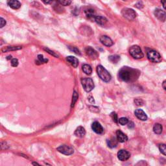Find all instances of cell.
Here are the masks:
<instances>
[{
    "label": "cell",
    "mask_w": 166,
    "mask_h": 166,
    "mask_svg": "<svg viewBox=\"0 0 166 166\" xmlns=\"http://www.w3.org/2000/svg\"><path fill=\"white\" fill-rule=\"evenodd\" d=\"M139 75L140 72L139 70L125 66L120 70L118 77L121 80L124 82L132 83L138 79Z\"/></svg>",
    "instance_id": "1"
},
{
    "label": "cell",
    "mask_w": 166,
    "mask_h": 166,
    "mask_svg": "<svg viewBox=\"0 0 166 166\" xmlns=\"http://www.w3.org/2000/svg\"><path fill=\"white\" fill-rule=\"evenodd\" d=\"M97 72L100 79L105 83H108L112 79L109 72L101 65H99L97 67Z\"/></svg>",
    "instance_id": "2"
},
{
    "label": "cell",
    "mask_w": 166,
    "mask_h": 166,
    "mask_svg": "<svg viewBox=\"0 0 166 166\" xmlns=\"http://www.w3.org/2000/svg\"><path fill=\"white\" fill-rule=\"evenodd\" d=\"M129 53L135 59L142 58L144 56L140 47L137 45H134L131 47L130 49H129Z\"/></svg>",
    "instance_id": "3"
},
{
    "label": "cell",
    "mask_w": 166,
    "mask_h": 166,
    "mask_svg": "<svg viewBox=\"0 0 166 166\" xmlns=\"http://www.w3.org/2000/svg\"><path fill=\"white\" fill-rule=\"evenodd\" d=\"M147 56L149 60L153 63H159L162 60L160 54L155 50H150L147 53Z\"/></svg>",
    "instance_id": "4"
},
{
    "label": "cell",
    "mask_w": 166,
    "mask_h": 166,
    "mask_svg": "<svg viewBox=\"0 0 166 166\" xmlns=\"http://www.w3.org/2000/svg\"><path fill=\"white\" fill-rule=\"evenodd\" d=\"M81 83H82L84 90L86 92H90L95 87L94 81L91 78L83 79L81 80Z\"/></svg>",
    "instance_id": "5"
},
{
    "label": "cell",
    "mask_w": 166,
    "mask_h": 166,
    "mask_svg": "<svg viewBox=\"0 0 166 166\" xmlns=\"http://www.w3.org/2000/svg\"><path fill=\"white\" fill-rule=\"evenodd\" d=\"M121 14L125 18L130 21L133 20L136 17V13L133 9L130 8L123 9L121 10Z\"/></svg>",
    "instance_id": "6"
},
{
    "label": "cell",
    "mask_w": 166,
    "mask_h": 166,
    "mask_svg": "<svg viewBox=\"0 0 166 166\" xmlns=\"http://www.w3.org/2000/svg\"><path fill=\"white\" fill-rule=\"evenodd\" d=\"M57 151L60 153L65 154V155H71L74 153V150L72 147L66 145H62L57 148Z\"/></svg>",
    "instance_id": "7"
},
{
    "label": "cell",
    "mask_w": 166,
    "mask_h": 166,
    "mask_svg": "<svg viewBox=\"0 0 166 166\" xmlns=\"http://www.w3.org/2000/svg\"><path fill=\"white\" fill-rule=\"evenodd\" d=\"M154 14L158 20L164 22L166 20V12L160 9H156L154 11Z\"/></svg>",
    "instance_id": "8"
},
{
    "label": "cell",
    "mask_w": 166,
    "mask_h": 166,
    "mask_svg": "<svg viewBox=\"0 0 166 166\" xmlns=\"http://www.w3.org/2000/svg\"><path fill=\"white\" fill-rule=\"evenodd\" d=\"M131 157V154L127 151L121 149L117 153V158L121 161H126Z\"/></svg>",
    "instance_id": "9"
},
{
    "label": "cell",
    "mask_w": 166,
    "mask_h": 166,
    "mask_svg": "<svg viewBox=\"0 0 166 166\" xmlns=\"http://www.w3.org/2000/svg\"><path fill=\"white\" fill-rule=\"evenodd\" d=\"M91 128L95 133L98 134H102L104 132V128L102 125L97 121H95L91 125Z\"/></svg>",
    "instance_id": "10"
},
{
    "label": "cell",
    "mask_w": 166,
    "mask_h": 166,
    "mask_svg": "<svg viewBox=\"0 0 166 166\" xmlns=\"http://www.w3.org/2000/svg\"><path fill=\"white\" fill-rule=\"evenodd\" d=\"M85 52L88 57L91 59H94V60L96 59L99 56L97 51L91 47H87L85 49Z\"/></svg>",
    "instance_id": "11"
},
{
    "label": "cell",
    "mask_w": 166,
    "mask_h": 166,
    "mask_svg": "<svg viewBox=\"0 0 166 166\" xmlns=\"http://www.w3.org/2000/svg\"><path fill=\"white\" fill-rule=\"evenodd\" d=\"M99 40H100V42H101V44H103V45L106 47H110L113 46L114 44L112 40L110 37H108V36H106V35L101 36Z\"/></svg>",
    "instance_id": "12"
},
{
    "label": "cell",
    "mask_w": 166,
    "mask_h": 166,
    "mask_svg": "<svg viewBox=\"0 0 166 166\" xmlns=\"http://www.w3.org/2000/svg\"><path fill=\"white\" fill-rule=\"evenodd\" d=\"M134 114L137 118L141 121H147V118H148L145 112L142 109H136L134 112Z\"/></svg>",
    "instance_id": "13"
},
{
    "label": "cell",
    "mask_w": 166,
    "mask_h": 166,
    "mask_svg": "<svg viewBox=\"0 0 166 166\" xmlns=\"http://www.w3.org/2000/svg\"><path fill=\"white\" fill-rule=\"evenodd\" d=\"M116 138L118 140V142L121 143H123L127 142L128 140V137L126 134H125L123 132L121 131H116Z\"/></svg>",
    "instance_id": "14"
},
{
    "label": "cell",
    "mask_w": 166,
    "mask_h": 166,
    "mask_svg": "<svg viewBox=\"0 0 166 166\" xmlns=\"http://www.w3.org/2000/svg\"><path fill=\"white\" fill-rule=\"evenodd\" d=\"M8 5L13 9H18L20 8L21 3L18 0H8Z\"/></svg>",
    "instance_id": "15"
},
{
    "label": "cell",
    "mask_w": 166,
    "mask_h": 166,
    "mask_svg": "<svg viewBox=\"0 0 166 166\" xmlns=\"http://www.w3.org/2000/svg\"><path fill=\"white\" fill-rule=\"evenodd\" d=\"M74 134L77 136V137L79 138H83L84 136L86 134V131L85 128L83 127H77L75 130Z\"/></svg>",
    "instance_id": "16"
},
{
    "label": "cell",
    "mask_w": 166,
    "mask_h": 166,
    "mask_svg": "<svg viewBox=\"0 0 166 166\" xmlns=\"http://www.w3.org/2000/svg\"><path fill=\"white\" fill-rule=\"evenodd\" d=\"M66 60H67L69 63L71 64L73 67L77 68L79 65V60L76 57L73 56H69L66 58Z\"/></svg>",
    "instance_id": "17"
},
{
    "label": "cell",
    "mask_w": 166,
    "mask_h": 166,
    "mask_svg": "<svg viewBox=\"0 0 166 166\" xmlns=\"http://www.w3.org/2000/svg\"><path fill=\"white\" fill-rule=\"evenodd\" d=\"M96 23L100 25H105L106 23H107L108 20L104 16H96L94 18V20Z\"/></svg>",
    "instance_id": "18"
},
{
    "label": "cell",
    "mask_w": 166,
    "mask_h": 166,
    "mask_svg": "<svg viewBox=\"0 0 166 166\" xmlns=\"http://www.w3.org/2000/svg\"><path fill=\"white\" fill-rule=\"evenodd\" d=\"M84 13H85L86 16L89 18V19H93L94 20V18L96 16V13H95V10L93 9H87L84 10Z\"/></svg>",
    "instance_id": "19"
},
{
    "label": "cell",
    "mask_w": 166,
    "mask_h": 166,
    "mask_svg": "<svg viewBox=\"0 0 166 166\" xmlns=\"http://www.w3.org/2000/svg\"><path fill=\"white\" fill-rule=\"evenodd\" d=\"M117 142L118 140L117 138H116L115 137H112L111 139L107 140V145L110 148H114V147L117 146Z\"/></svg>",
    "instance_id": "20"
},
{
    "label": "cell",
    "mask_w": 166,
    "mask_h": 166,
    "mask_svg": "<svg viewBox=\"0 0 166 166\" xmlns=\"http://www.w3.org/2000/svg\"><path fill=\"white\" fill-rule=\"evenodd\" d=\"M162 130H163V127H162V125L160 123H156L154 124L153 127V131L155 134H161L162 132Z\"/></svg>",
    "instance_id": "21"
},
{
    "label": "cell",
    "mask_w": 166,
    "mask_h": 166,
    "mask_svg": "<svg viewBox=\"0 0 166 166\" xmlns=\"http://www.w3.org/2000/svg\"><path fill=\"white\" fill-rule=\"evenodd\" d=\"M21 49V46H7L5 48L2 49L3 52H7V51H16Z\"/></svg>",
    "instance_id": "22"
},
{
    "label": "cell",
    "mask_w": 166,
    "mask_h": 166,
    "mask_svg": "<svg viewBox=\"0 0 166 166\" xmlns=\"http://www.w3.org/2000/svg\"><path fill=\"white\" fill-rule=\"evenodd\" d=\"M83 70L86 75H91L92 73V68L90 65L84 64L83 65Z\"/></svg>",
    "instance_id": "23"
},
{
    "label": "cell",
    "mask_w": 166,
    "mask_h": 166,
    "mask_svg": "<svg viewBox=\"0 0 166 166\" xmlns=\"http://www.w3.org/2000/svg\"><path fill=\"white\" fill-rule=\"evenodd\" d=\"M109 60L112 62V63L114 64H117L118 62L120 60V56L117 55H111L110 56L109 58Z\"/></svg>",
    "instance_id": "24"
},
{
    "label": "cell",
    "mask_w": 166,
    "mask_h": 166,
    "mask_svg": "<svg viewBox=\"0 0 166 166\" xmlns=\"http://www.w3.org/2000/svg\"><path fill=\"white\" fill-rule=\"evenodd\" d=\"M38 61L36 62V64H37L38 62H40V64L47 63V62H48V59L44 58V57H43V55H38Z\"/></svg>",
    "instance_id": "25"
},
{
    "label": "cell",
    "mask_w": 166,
    "mask_h": 166,
    "mask_svg": "<svg viewBox=\"0 0 166 166\" xmlns=\"http://www.w3.org/2000/svg\"><path fill=\"white\" fill-rule=\"evenodd\" d=\"M128 121H128V120L127 119V117H123L120 118L119 120H118V123H119L121 125H127L128 124Z\"/></svg>",
    "instance_id": "26"
},
{
    "label": "cell",
    "mask_w": 166,
    "mask_h": 166,
    "mask_svg": "<svg viewBox=\"0 0 166 166\" xmlns=\"http://www.w3.org/2000/svg\"><path fill=\"white\" fill-rule=\"evenodd\" d=\"M60 5L63 6H68L72 3V0H57Z\"/></svg>",
    "instance_id": "27"
},
{
    "label": "cell",
    "mask_w": 166,
    "mask_h": 166,
    "mask_svg": "<svg viewBox=\"0 0 166 166\" xmlns=\"http://www.w3.org/2000/svg\"><path fill=\"white\" fill-rule=\"evenodd\" d=\"M159 150L162 154L166 156V145L165 144H160L159 145Z\"/></svg>",
    "instance_id": "28"
},
{
    "label": "cell",
    "mask_w": 166,
    "mask_h": 166,
    "mask_svg": "<svg viewBox=\"0 0 166 166\" xmlns=\"http://www.w3.org/2000/svg\"><path fill=\"white\" fill-rule=\"evenodd\" d=\"M77 99H78V95H77V92L75 91H74V92H73V101H72V107L74 106L75 102L77 100Z\"/></svg>",
    "instance_id": "29"
},
{
    "label": "cell",
    "mask_w": 166,
    "mask_h": 166,
    "mask_svg": "<svg viewBox=\"0 0 166 166\" xmlns=\"http://www.w3.org/2000/svg\"><path fill=\"white\" fill-rule=\"evenodd\" d=\"M110 116H111V117L112 118V120L114 122H115L116 123H118V120H119V119H118L117 115L116 112H112L111 114H110Z\"/></svg>",
    "instance_id": "30"
},
{
    "label": "cell",
    "mask_w": 166,
    "mask_h": 166,
    "mask_svg": "<svg viewBox=\"0 0 166 166\" xmlns=\"http://www.w3.org/2000/svg\"><path fill=\"white\" fill-rule=\"evenodd\" d=\"M69 49L71 50L72 51H73V52H74L75 54H77V55H80V51L76 47H71V46H69Z\"/></svg>",
    "instance_id": "31"
},
{
    "label": "cell",
    "mask_w": 166,
    "mask_h": 166,
    "mask_svg": "<svg viewBox=\"0 0 166 166\" xmlns=\"http://www.w3.org/2000/svg\"><path fill=\"white\" fill-rule=\"evenodd\" d=\"M44 49L46 51H47V52L49 54H50V55H52V56H53V57H56V58H58V55L57 54H56L55 52H53V51L50 50L49 49H48V48H46V47H45V48H44Z\"/></svg>",
    "instance_id": "32"
},
{
    "label": "cell",
    "mask_w": 166,
    "mask_h": 166,
    "mask_svg": "<svg viewBox=\"0 0 166 166\" xmlns=\"http://www.w3.org/2000/svg\"><path fill=\"white\" fill-rule=\"evenodd\" d=\"M134 103L137 106H142L143 105V101L141 99H135Z\"/></svg>",
    "instance_id": "33"
},
{
    "label": "cell",
    "mask_w": 166,
    "mask_h": 166,
    "mask_svg": "<svg viewBox=\"0 0 166 166\" xmlns=\"http://www.w3.org/2000/svg\"><path fill=\"white\" fill-rule=\"evenodd\" d=\"M18 60L17 58H13L11 60V65H12L13 67H16V66H18Z\"/></svg>",
    "instance_id": "34"
},
{
    "label": "cell",
    "mask_w": 166,
    "mask_h": 166,
    "mask_svg": "<svg viewBox=\"0 0 166 166\" xmlns=\"http://www.w3.org/2000/svg\"><path fill=\"white\" fill-rule=\"evenodd\" d=\"M135 7H137V8H138V9H142L143 7V4L142 1H139L135 5Z\"/></svg>",
    "instance_id": "35"
},
{
    "label": "cell",
    "mask_w": 166,
    "mask_h": 166,
    "mask_svg": "<svg viewBox=\"0 0 166 166\" xmlns=\"http://www.w3.org/2000/svg\"><path fill=\"white\" fill-rule=\"evenodd\" d=\"M0 20H1V26H0V27L2 28V27H4L5 25V24H6V21H5V20L3 19V18H0Z\"/></svg>",
    "instance_id": "36"
},
{
    "label": "cell",
    "mask_w": 166,
    "mask_h": 166,
    "mask_svg": "<svg viewBox=\"0 0 166 166\" xmlns=\"http://www.w3.org/2000/svg\"><path fill=\"white\" fill-rule=\"evenodd\" d=\"M128 127L129 128H132L134 127V124L133 122H132V121H128Z\"/></svg>",
    "instance_id": "37"
},
{
    "label": "cell",
    "mask_w": 166,
    "mask_h": 166,
    "mask_svg": "<svg viewBox=\"0 0 166 166\" xmlns=\"http://www.w3.org/2000/svg\"><path fill=\"white\" fill-rule=\"evenodd\" d=\"M161 3L162 4L164 9L166 10V0H161Z\"/></svg>",
    "instance_id": "38"
},
{
    "label": "cell",
    "mask_w": 166,
    "mask_h": 166,
    "mask_svg": "<svg viewBox=\"0 0 166 166\" xmlns=\"http://www.w3.org/2000/svg\"><path fill=\"white\" fill-rule=\"evenodd\" d=\"M42 1L45 3V4H49L51 2H52L53 0H42Z\"/></svg>",
    "instance_id": "39"
},
{
    "label": "cell",
    "mask_w": 166,
    "mask_h": 166,
    "mask_svg": "<svg viewBox=\"0 0 166 166\" xmlns=\"http://www.w3.org/2000/svg\"><path fill=\"white\" fill-rule=\"evenodd\" d=\"M162 87L166 91V80H164L163 83H162Z\"/></svg>",
    "instance_id": "40"
},
{
    "label": "cell",
    "mask_w": 166,
    "mask_h": 166,
    "mask_svg": "<svg viewBox=\"0 0 166 166\" xmlns=\"http://www.w3.org/2000/svg\"><path fill=\"white\" fill-rule=\"evenodd\" d=\"M89 101H90V103H95L94 98H93V97H92L91 96L89 97Z\"/></svg>",
    "instance_id": "41"
},
{
    "label": "cell",
    "mask_w": 166,
    "mask_h": 166,
    "mask_svg": "<svg viewBox=\"0 0 166 166\" xmlns=\"http://www.w3.org/2000/svg\"><path fill=\"white\" fill-rule=\"evenodd\" d=\"M32 165H39V164L36 163V162H32Z\"/></svg>",
    "instance_id": "42"
},
{
    "label": "cell",
    "mask_w": 166,
    "mask_h": 166,
    "mask_svg": "<svg viewBox=\"0 0 166 166\" xmlns=\"http://www.w3.org/2000/svg\"><path fill=\"white\" fill-rule=\"evenodd\" d=\"M123 1H126V0H123Z\"/></svg>",
    "instance_id": "43"
}]
</instances>
